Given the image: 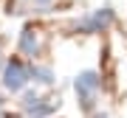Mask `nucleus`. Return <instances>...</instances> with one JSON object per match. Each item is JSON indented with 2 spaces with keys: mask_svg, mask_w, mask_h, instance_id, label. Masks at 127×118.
<instances>
[{
  "mask_svg": "<svg viewBox=\"0 0 127 118\" xmlns=\"http://www.w3.org/2000/svg\"><path fill=\"white\" fill-rule=\"evenodd\" d=\"M31 73H34V79H37V82H42V84H51V82H54V79H51V70H48V68H34Z\"/></svg>",
  "mask_w": 127,
  "mask_h": 118,
  "instance_id": "5",
  "label": "nucleus"
},
{
  "mask_svg": "<svg viewBox=\"0 0 127 118\" xmlns=\"http://www.w3.org/2000/svg\"><path fill=\"white\" fill-rule=\"evenodd\" d=\"M96 90H99V79H96V73H82L76 79V93L82 98V104L85 107H93V98H96Z\"/></svg>",
  "mask_w": 127,
  "mask_h": 118,
  "instance_id": "1",
  "label": "nucleus"
},
{
  "mask_svg": "<svg viewBox=\"0 0 127 118\" xmlns=\"http://www.w3.org/2000/svg\"><path fill=\"white\" fill-rule=\"evenodd\" d=\"M28 82V70L23 68V65L17 62V59H11L9 65H6V73H3V84L9 87V90H20Z\"/></svg>",
  "mask_w": 127,
  "mask_h": 118,
  "instance_id": "2",
  "label": "nucleus"
},
{
  "mask_svg": "<svg viewBox=\"0 0 127 118\" xmlns=\"http://www.w3.org/2000/svg\"><path fill=\"white\" fill-rule=\"evenodd\" d=\"M37 3H48V0H37Z\"/></svg>",
  "mask_w": 127,
  "mask_h": 118,
  "instance_id": "6",
  "label": "nucleus"
},
{
  "mask_svg": "<svg viewBox=\"0 0 127 118\" xmlns=\"http://www.w3.org/2000/svg\"><path fill=\"white\" fill-rule=\"evenodd\" d=\"M110 20H113L110 9H102V11H96L93 17H88V20H85V28H88V31H99V28H104Z\"/></svg>",
  "mask_w": 127,
  "mask_h": 118,
  "instance_id": "3",
  "label": "nucleus"
},
{
  "mask_svg": "<svg viewBox=\"0 0 127 118\" xmlns=\"http://www.w3.org/2000/svg\"><path fill=\"white\" fill-rule=\"evenodd\" d=\"M20 48H23L26 54H37V48H40V45H37V37H34L31 28H26V31H23V42H20Z\"/></svg>",
  "mask_w": 127,
  "mask_h": 118,
  "instance_id": "4",
  "label": "nucleus"
}]
</instances>
